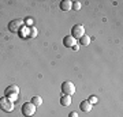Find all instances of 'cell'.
<instances>
[{
  "label": "cell",
  "mask_w": 123,
  "mask_h": 117,
  "mask_svg": "<svg viewBox=\"0 0 123 117\" xmlns=\"http://www.w3.org/2000/svg\"><path fill=\"white\" fill-rule=\"evenodd\" d=\"M31 104L34 105L36 108H37V106H41V105H43V98L40 95H34L31 98Z\"/></svg>",
  "instance_id": "obj_11"
},
{
  "label": "cell",
  "mask_w": 123,
  "mask_h": 117,
  "mask_svg": "<svg viewBox=\"0 0 123 117\" xmlns=\"http://www.w3.org/2000/svg\"><path fill=\"white\" fill-rule=\"evenodd\" d=\"M82 35H85V27L82 25H75L71 29V37H74L75 39H79Z\"/></svg>",
  "instance_id": "obj_5"
},
{
  "label": "cell",
  "mask_w": 123,
  "mask_h": 117,
  "mask_svg": "<svg viewBox=\"0 0 123 117\" xmlns=\"http://www.w3.org/2000/svg\"><path fill=\"white\" fill-rule=\"evenodd\" d=\"M79 8H81V3H79V1H73V8L71 10H77V11H78Z\"/></svg>",
  "instance_id": "obj_14"
},
{
  "label": "cell",
  "mask_w": 123,
  "mask_h": 117,
  "mask_svg": "<svg viewBox=\"0 0 123 117\" xmlns=\"http://www.w3.org/2000/svg\"><path fill=\"white\" fill-rule=\"evenodd\" d=\"M60 105L62 106H66V108L67 106H70L71 105V97L70 95H63L60 98Z\"/></svg>",
  "instance_id": "obj_10"
},
{
  "label": "cell",
  "mask_w": 123,
  "mask_h": 117,
  "mask_svg": "<svg viewBox=\"0 0 123 117\" xmlns=\"http://www.w3.org/2000/svg\"><path fill=\"white\" fill-rule=\"evenodd\" d=\"M18 93H19V87H18L17 84H11V86H8L4 90V95L10 97V95H12V94H17L18 95Z\"/></svg>",
  "instance_id": "obj_6"
},
{
  "label": "cell",
  "mask_w": 123,
  "mask_h": 117,
  "mask_svg": "<svg viewBox=\"0 0 123 117\" xmlns=\"http://www.w3.org/2000/svg\"><path fill=\"white\" fill-rule=\"evenodd\" d=\"M89 102H90V104H94V102H97V98H96V97H94V95H93V97H90V98H89Z\"/></svg>",
  "instance_id": "obj_15"
},
{
  "label": "cell",
  "mask_w": 123,
  "mask_h": 117,
  "mask_svg": "<svg viewBox=\"0 0 123 117\" xmlns=\"http://www.w3.org/2000/svg\"><path fill=\"white\" fill-rule=\"evenodd\" d=\"M62 93L64 94V95H73L75 93V86H74V83L73 82H63L62 83Z\"/></svg>",
  "instance_id": "obj_2"
},
{
  "label": "cell",
  "mask_w": 123,
  "mask_h": 117,
  "mask_svg": "<svg viewBox=\"0 0 123 117\" xmlns=\"http://www.w3.org/2000/svg\"><path fill=\"white\" fill-rule=\"evenodd\" d=\"M0 109L3 112H12L14 110V102L10 100L8 97H1L0 98Z\"/></svg>",
  "instance_id": "obj_1"
},
{
  "label": "cell",
  "mask_w": 123,
  "mask_h": 117,
  "mask_svg": "<svg viewBox=\"0 0 123 117\" xmlns=\"http://www.w3.org/2000/svg\"><path fill=\"white\" fill-rule=\"evenodd\" d=\"M23 25H25L23 19H14V21H11L8 23V30L17 33V31H19L23 27Z\"/></svg>",
  "instance_id": "obj_4"
},
{
  "label": "cell",
  "mask_w": 123,
  "mask_h": 117,
  "mask_svg": "<svg viewBox=\"0 0 123 117\" xmlns=\"http://www.w3.org/2000/svg\"><path fill=\"white\" fill-rule=\"evenodd\" d=\"M63 44H64V46L73 48L74 45H77V39H75L74 37H71V35H66L64 39H63Z\"/></svg>",
  "instance_id": "obj_7"
},
{
  "label": "cell",
  "mask_w": 123,
  "mask_h": 117,
  "mask_svg": "<svg viewBox=\"0 0 123 117\" xmlns=\"http://www.w3.org/2000/svg\"><path fill=\"white\" fill-rule=\"evenodd\" d=\"M68 117H79V116H78V113L77 112H71L70 114H68Z\"/></svg>",
  "instance_id": "obj_16"
},
{
  "label": "cell",
  "mask_w": 123,
  "mask_h": 117,
  "mask_svg": "<svg viewBox=\"0 0 123 117\" xmlns=\"http://www.w3.org/2000/svg\"><path fill=\"white\" fill-rule=\"evenodd\" d=\"M73 8V1L71 0H62L60 1V10L62 11H70Z\"/></svg>",
  "instance_id": "obj_8"
},
{
  "label": "cell",
  "mask_w": 123,
  "mask_h": 117,
  "mask_svg": "<svg viewBox=\"0 0 123 117\" xmlns=\"http://www.w3.org/2000/svg\"><path fill=\"white\" fill-rule=\"evenodd\" d=\"M21 110H22V114L26 117H31L33 114L36 113V106L31 102H26V104L22 105V108H21Z\"/></svg>",
  "instance_id": "obj_3"
},
{
  "label": "cell",
  "mask_w": 123,
  "mask_h": 117,
  "mask_svg": "<svg viewBox=\"0 0 123 117\" xmlns=\"http://www.w3.org/2000/svg\"><path fill=\"white\" fill-rule=\"evenodd\" d=\"M79 108H81V110H82V112L88 113V112H90V110H92V104H90L88 100H85V101H82V102H81Z\"/></svg>",
  "instance_id": "obj_9"
},
{
  "label": "cell",
  "mask_w": 123,
  "mask_h": 117,
  "mask_svg": "<svg viewBox=\"0 0 123 117\" xmlns=\"http://www.w3.org/2000/svg\"><path fill=\"white\" fill-rule=\"evenodd\" d=\"M79 42H81V45H89V44H90V38L85 34V35H82V37L79 38Z\"/></svg>",
  "instance_id": "obj_12"
},
{
  "label": "cell",
  "mask_w": 123,
  "mask_h": 117,
  "mask_svg": "<svg viewBox=\"0 0 123 117\" xmlns=\"http://www.w3.org/2000/svg\"><path fill=\"white\" fill-rule=\"evenodd\" d=\"M29 35H30V37H36V35H37V29H36V27L29 29Z\"/></svg>",
  "instance_id": "obj_13"
}]
</instances>
